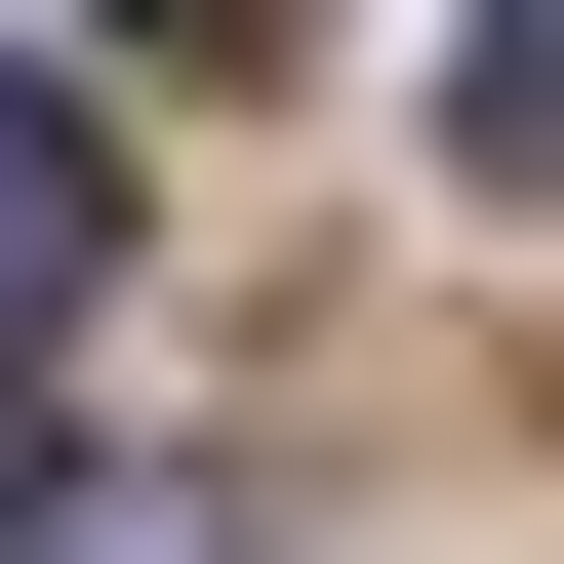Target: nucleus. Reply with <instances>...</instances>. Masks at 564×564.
<instances>
[{"instance_id": "obj_1", "label": "nucleus", "mask_w": 564, "mask_h": 564, "mask_svg": "<svg viewBox=\"0 0 564 564\" xmlns=\"http://www.w3.org/2000/svg\"><path fill=\"white\" fill-rule=\"evenodd\" d=\"M82 242H121V162H82V82L0 41V323H82Z\"/></svg>"}, {"instance_id": "obj_2", "label": "nucleus", "mask_w": 564, "mask_h": 564, "mask_svg": "<svg viewBox=\"0 0 564 564\" xmlns=\"http://www.w3.org/2000/svg\"><path fill=\"white\" fill-rule=\"evenodd\" d=\"M444 162H484V202H564V0H444Z\"/></svg>"}, {"instance_id": "obj_3", "label": "nucleus", "mask_w": 564, "mask_h": 564, "mask_svg": "<svg viewBox=\"0 0 564 564\" xmlns=\"http://www.w3.org/2000/svg\"><path fill=\"white\" fill-rule=\"evenodd\" d=\"M41 564H282V524H242V484H82Z\"/></svg>"}, {"instance_id": "obj_4", "label": "nucleus", "mask_w": 564, "mask_h": 564, "mask_svg": "<svg viewBox=\"0 0 564 564\" xmlns=\"http://www.w3.org/2000/svg\"><path fill=\"white\" fill-rule=\"evenodd\" d=\"M41 524H82V444H41V364H0V564H41Z\"/></svg>"}, {"instance_id": "obj_5", "label": "nucleus", "mask_w": 564, "mask_h": 564, "mask_svg": "<svg viewBox=\"0 0 564 564\" xmlns=\"http://www.w3.org/2000/svg\"><path fill=\"white\" fill-rule=\"evenodd\" d=\"M82 41H202V82H242V41H282V0H82Z\"/></svg>"}]
</instances>
